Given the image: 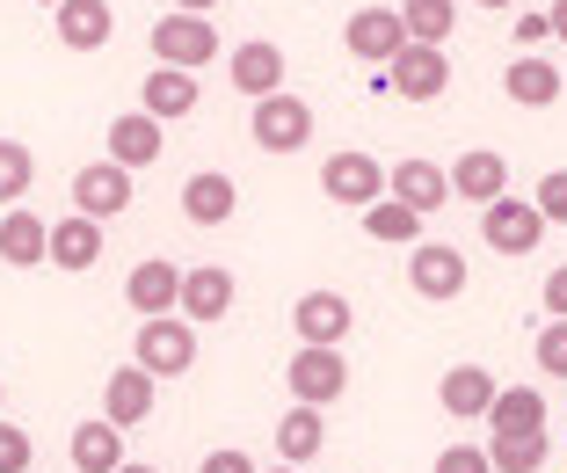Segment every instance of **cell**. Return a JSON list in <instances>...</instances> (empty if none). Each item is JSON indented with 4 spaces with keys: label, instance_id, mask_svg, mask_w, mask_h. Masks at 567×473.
Instances as JSON below:
<instances>
[{
    "label": "cell",
    "instance_id": "obj_5",
    "mask_svg": "<svg viewBox=\"0 0 567 473\" xmlns=\"http://www.w3.org/2000/svg\"><path fill=\"white\" fill-rule=\"evenodd\" d=\"M408 285H415V299H458V291L473 285V270H466V255L451 248V240H415L408 248Z\"/></svg>",
    "mask_w": 567,
    "mask_h": 473
},
{
    "label": "cell",
    "instance_id": "obj_15",
    "mask_svg": "<svg viewBox=\"0 0 567 473\" xmlns=\"http://www.w3.org/2000/svg\"><path fill=\"white\" fill-rule=\"evenodd\" d=\"M197 102H204V88H197V73H183V66H153L146 81H138V110H146L153 124H183Z\"/></svg>",
    "mask_w": 567,
    "mask_h": 473
},
{
    "label": "cell",
    "instance_id": "obj_46",
    "mask_svg": "<svg viewBox=\"0 0 567 473\" xmlns=\"http://www.w3.org/2000/svg\"><path fill=\"white\" fill-rule=\"evenodd\" d=\"M0 408H8V387H0Z\"/></svg>",
    "mask_w": 567,
    "mask_h": 473
},
{
    "label": "cell",
    "instance_id": "obj_10",
    "mask_svg": "<svg viewBox=\"0 0 567 473\" xmlns=\"http://www.w3.org/2000/svg\"><path fill=\"white\" fill-rule=\"evenodd\" d=\"M385 88H393L401 102H436L451 88V59L436 44H401L393 66H385Z\"/></svg>",
    "mask_w": 567,
    "mask_h": 473
},
{
    "label": "cell",
    "instance_id": "obj_28",
    "mask_svg": "<svg viewBox=\"0 0 567 473\" xmlns=\"http://www.w3.org/2000/svg\"><path fill=\"white\" fill-rule=\"evenodd\" d=\"M436 401H444V415H487L495 408V379H487V364H451L436 379Z\"/></svg>",
    "mask_w": 567,
    "mask_h": 473
},
{
    "label": "cell",
    "instance_id": "obj_19",
    "mask_svg": "<svg viewBox=\"0 0 567 473\" xmlns=\"http://www.w3.org/2000/svg\"><path fill=\"white\" fill-rule=\"evenodd\" d=\"M502 95L517 102V110H553V102H560V66L538 59V51H517V59L502 66Z\"/></svg>",
    "mask_w": 567,
    "mask_h": 473
},
{
    "label": "cell",
    "instance_id": "obj_12",
    "mask_svg": "<svg viewBox=\"0 0 567 473\" xmlns=\"http://www.w3.org/2000/svg\"><path fill=\"white\" fill-rule=\"evenodd\" d=\"M124 306H132L138 321H161V313H175V306H183V270H175V263H161V255L132 263V277H124Z\"/></svg>",
    "mask_w": 567,
    "mask_h": 473
},
{
    "label": "cell",
    "instance_id": "obj_26",
    "mask_svg": "<svg viewBox=\"0 0 567 473\" xmlns=\"http://www.w3.org/2000/svg\"><path fill=\"white\" fill-rule=\"evenodd\" d=\"M320 444H328V415L291 401V415H277V459H284V466H313Z\"/></svg>",
    "mask_w": 567,
    "mask_h": 473
},
{
    "label": "cell",
    "instance_id": "obj_25",
    "mask_svg": "<svg viewBox=\"0 0 567 473\" xmlns=\"http://www.w3.org/2000/svg\"><path fill=\"white\" fill-rule=\"evenodd\" d=\"M66 452H73V473H117L124 466V430L110 423V415H87Z\"/></svg>",
    "mask_w": 567,
    "mask_h": 473
},
{
    "label": "cell",
    "instance_id": "obj_2",
    "mask_svg": "<svg viewBox=\"0 0 567 473\" xmlns=\"http://www.w3.org/2000/svg\"><path fill=\"white\" fill-rule=\"evenodd\" d=\"M153 66H183V73H197V66H212L218 59V30H212V16H183V8H167L161 22H153Z\"/></svg>",
    "mask_w": 567,
    "mask_h": 473
},
{
    "label": "cell",
    "instance_id": "obj_42",
    "mask_svg": "<svg viewBox=\"0 0 567 473\" xmlns=\"http://www.w3.org/2000/svg\"><path fill=\"white\" fill-rule=\"evenodd\" d=\"M117 473H161V466H138V459H124V466Z\"/></svg>",
    "mask_w": 567,
    "mask_h": 473
},
{
    "label": "cell",
    "instance_id": "obj_3",
    "mask_svg": "<svg viewBox=\"0 0 567 473\" xmlns=\"http://www.w3.org/2000/svg\"><path fill=\"white\" fill-rule=\"evenodd\" d=\"M132 364H146L153 379H183L197 364V328L183 313H161V321H138L132 336Z\"/></svg>",
    "mask_w": 567,
    "mask_h": 473
},
{
    "label": "cell",
    "instance_id": "obj_29",
    "mask_svg": "<svg viewBox=\"0 0 567 473\" xmlns=\"http://www.w3.org/2000/svg\"><path fill=\"white\" fill-rule=\"evenodd\" d=\"M401 30H408V44L444 51V37L458 30V0H401Z\"/></svg>",
    "mask_w": 567,
    "mask_h": 473
},
{
    "label": "cell",
    "instance_id": "obj_11",
    "mask_svg": "<svg viewBox=\"0 0 567 473\" xmlns=\"http://www.w3.org/2000/svg\"><path fill=\"white\" fill-rule=\"evenodd\" d=\"M385 197L408 204V212H444L451 204V168H436V161H422V153H408L401 168H385Z\"/></svg>",
    "mask_w": 567,
    "mask_h": 473
},
{
    "label": "cell",
    "instance_id": "obj_45",
    "mask_svg": "<svg viewBox=\"0 0 567 473\" xmlns=\"http://www.w3.org/2000/svg\"><path fill=\"white\" fill-rule=\"evenodd\" d=\"M30 8H59V0H30Z\"/></svg>",
    "mask_w": 567,
    "mask_h": 473
},
{
    "label": "cell",
    "instance_id": "obj_21",
    "mask_svg": "<svg viewBox=\"0 0 567 473\" xmlns=\"http://www.w3.org/2000/svg\"><path fill=\"white\" fill-rule=\"evenodd\" d=\"M226 306H234V270H218V263H204V270H183V313L189 328L204 321H226Z\"/></svg>",
    "mask_w": 567,
    "mask_h": 473
},
{
    "label": "cell",
    "instance_id": "obj_38",
    "mask_svg": "<svg viewBox=\"0 0 567 473\" xmlns=\"http://www.w3.org/2000/svg\"><path fill=\"white\" fill-rule=\"evenodd\" d=\"M197 473H262V466H255L248 452H234V444H226V452H204V466H197Z\"/></svg>",
    "mask_w": 567,
    "mask_h": 473
},
{
    "label": "cell",
    "instance_id": "obj_43",
    "mask_svg": "<svg viewBox=\"0 0 567 473\" xmlns=\"http://www.w3.org/2000/svg\"><path fill=\"white\" fill-rule=\"evenodd\" d=\"M473 8H517V0H473Z\"/></svg>",
    "mask_w": 567,
    "mask_h": 473
},
{
    "label": "cell",
    "instance_id": "obj_44",
    "mask_svg": "<svg viewBox=\"0 0 567 473\" xmlns=\"http://www.w3.org/2000/svg\"><path fill=\"white\" fill-rule=\"evenodd\" d=\"M269 473H299V466H284V459H277V466H269Z\"/></svg>",
    "mask_w": 567,
    "mask_h": 473
},
{
    "label": "cell",
    "instance_id": "obj_31",
    "mask_svg": "<svg viewBox=\"0 0 567 473\" xmlns=\"http://www.w3.org/2000/svg\"><path fill=\"white\" fill-rule=\"evenodd\" d=\"M30 183H37L30 146H22V138H0V212H16V204L30 197Z\"/></svg>",
    "mask_w": 567,
    "mask_h": 473
},
{
    "label": "cell",
    "instance_id": "obj_32",
    "mask_svg": "<svg viewBox=\"0 0 567 473\" xmlns=\"http://www.w3.org/2000/svg\"><path fill=\"white\" fill-rule=\"evenodd\" d=\"M364 234H371V240H422V212H408V204L379 197V204L364 212Z\"/></svg>",
    "mask_w": 567,
    "mask_h": 473
},
{
    "label": "cell",
    "instance_id": "obj_27",
    "mask_svg": "<svg viewBox=\"0 0 567 473\" xmlns=\"http://www.w3.org/2000/svg\"><path fill=\"white\" fill-rule=\"evenodd\" d=\"M487 423H495V438H532V430H546V393L538 387H495Z\"/></svg>",
    "mask_w": 567,
    "mask_h": 473
},
{
    "label": "cell",
    "instance_id": "obj_13",
    "mask_svg": "<svg viewBox=\"0 0 567 473\" xmlns=\"http://www.w3.org/2000/svg\"><path fill=\"white\" fill-rule=\"evenodd\" d=\"M342 44H350V59H364V66H393V51L408 44L401 8H357V16L342 22Z\"/></svg>",
    "mask_w": 567,
    "mask_h": 473
},
{
    "label": "cell",
    "instance_id": "obj_7",
    "mask_svg": "<svg viewBox=\"0 0 567 473\" xmlns=\"http://www.w3.org/2000/svg\"><path fill=\"white\" fill-rule=\"evenodd\" d=\"M132 168H117V161H87L81 175H73V212H81V219H124V212H132Z\"/></svg>",
    "mask_w": 567,
    "mask_h": 473
},
{
    "label": "cell",
    "instance_id": "obj_37",
    "mask_svg": "<svg viewBox=\"0 0 567 473\" xmlns=\"http://www.w3.org/2000/svg\"><path fill=\"white\" fill-rule=\"evenodd\" d=\"M538 306H546V321H567V263H560V270H546V291H538Z\"/></svg>",
    "mask_w": 567,
    "mask_h": 473
},
{
    "label": "cell",
    "instance_id": "obj_30",
    "mask_svg": "<svg viewBox=\"0 0 567 473\" xmlns=\"http://www.w3.org/2000/svg\"><path fill=\"white\" fill-rule=\"evenodd\" d=\"M546 459H553V438H546V430H532V438H495V444H487V466H495V473H538Z\"/></svg>",
    "mask_w": 567,
    "mask_h": 473
},
{
    "label": "cell",
    "instance_id": "obj_16",
    "mask_svg": "<svg viewBox=\"0 0 567 473\" xmlns=\"http://www.w3.org/2000/svg\"><path fill=\"white\" fill-rule=\"evenodd\" d=\"M51 30H59L66 51H102L117 37V8H110V0H59V8H51Z\"/></svg>",
    "mask_w": 567,
    "mask_h": 473
},
{
    "label": "cell",
    "instance_id": "obj_1",
    "mask_svg": "<svg viewBox=\"0 0 567 473\" xmlns=\"http://www.w3.org/2000/svg\"><path fill=\"white\" fill-rule=\"evenodd\" d=\"M248 138L262 153H306L313 146V102L291 95V88H284V95H262L248 110Z\"/></svg>",
    "mask_w": 567,
    "mask_h": 473
},
{
    "label": "cell",
    "instance_id": "obj_6",
    "mask_svg": "<svg viewBox=\"0 0 567 473\" xmlns=\"http://www.w3.org/2000/svg\"><path fill=\"white\" fill-rule=\"evenodd\" d=\"M320 189H328L342 212H371V204L385 197V168L371 161V153H357V146L328 153V161H320Z\"/></svg>",
    "mask_w": 567,
    "mask_h": 473
},
{
    "label": "cell",
    "instance_id": "obj_39",
    "mask_svg": "<svg viewBox=\"0 0 567 473\" xmlns=\"http://www.w3.org/2000/svg\"><path fill=\"white\" fill-rule=\"evenodd\" d=\"M546 37H553V22H546V16H517V44H524V51L546 44Z\"/></svg>",
    "mask_w": 567,
    "mask_h": 473
},
{
    "label": "cell",
    "instance_id": "obj_4",
    "mask_svg": "<svg viewBox=\"0 0 567 473\" xmlns=\"http://www.w3.org/2000/svg\"><path fill=\"white\" fill-rule=\"evenodd\" d=\"M284 393H291L299 408L342 401V393H350V357L342 350H306L299 342V357H284Z\"/></svg>",
    "mask_w": 567,
    "mask_h": 473
},
{
    "label": "cell",
    "instance_id": "obj_17",
    "mask_svg": "<svg viewBox=\"0 0 567 473\" xmlns=\"http://www.w3.org/2000/svg\"><path fill=\"white\" fill-rule=\"evenodd\" d=\"M153 393H161V379H153L146 364H117L110 387H102V415H110L117 430H138L153 415Z\"/></svg>",
    "mask_w": 567,
    "mask_h": 473
},
{
    "label": "cell",
    "instance_id": "obj_40",
    "mask_svg": "<svg viewBox=\"0 0 567 473\" xmlns=\"http://www.w3.org/2000/svg\"><path fill=\"white\" fill-rule=\"evenodd\" d=\"M183 16H212V8H226V0H175Z\"/></svg>",
    "mask_w": 567,
    "mask_h": 473
},
{
    "label": "cell",
    "instance_id": "obj_20",
    "mask_svg": "<svg viewBox=\"0 0 567 473\" xmlns=\"http://www.w3.org/2000/svg\"><path fill=\"white\" fill-rule=\"evenodd\" d=\"M167 153V124H153L146 110H132V117H110V161H117V168H153V161H161Z\"/></svg>",
    "mask_w": 567,
    "mask_h": 473
},
{
    "label": "cell",
    "instance_id": "obj_41",
    "mask_svg": "<svg viewBox=\"0 0 567 473\" xmlns=\"http://www.w3.org/2000/svg\"><path fill=\"white\" fill-rule=\"evenodd\" d=\"M546 22H553V37H560V44H567V0H560V8H553Z\"/></svg>",
    "mask_w": 567,
    "mask_h": 473
},
{
    "label": "cell",
    "instance_id": "obj_35",
    "mask_svg": "<svg viewBox=\"0 0 567 473\" xmlns=\"http://www.w3.org/2000/svg\"><path fill=\"white\" fill-rule=\"evenodd\" d=\"M30 452H37L30 430H16L8 415H0V473H30Z\"/></svg>",
    "mask_w": 567,
    "mask_h": 473
},
{
    "label": "cell",
    "instance_id": "obj_8",
    "mask_svg": "<svg viewBox=\"0 0 567 473\" xmlns=\"http://www.w3.org/2000/svg\"><path fill=\"white\" fill-rule=\"evenodd\" d=\"M357 328V306L342 299V291H306L299 306H291V336L306 342V350H342Z\"/></svg>",
    "mask_w": 567,
    "mask_h": 473
},
{
    "label": "cell",
    "instance_id": "obj_14",
    "mask_svg": "<svg viewBox=\"0 0 567 473\" xmlns=\"http://www.w3.org/2000/svg\"><path fill=\"white\" fill-rule=\"evenodd\" d=\"M226 81H234L248 102L284 95V51L269 44V37H248V44H234V51H226Z\"/></svg>",
    "mask_w": 567,
    "mask_h": 473
},
{
    "label": "cell",
    "instance_id": "obj_33",
    "mask_svg": "<svg viewBox=\"0 0 567 473\" xmlns=\"http://www.w3.org/2000/svg\"><path fill=\"white\" fill-rule=\"evenodd\" d=\"M532 204H538V219H546V226H567V168H553V175H538V189H532Z\"/></svg>",
    "mask_w": 567,
    "mask_h": 473
},
{
    "label": "cell",
    "instance_id": "obj_24",
    "mask_svg": "<svg viewBox=\"0 0 567 473\" xmlns=\"http://www.w3.org/2000/svg\"><path fill=\"white\" fill-rule=\"evenodd\" d=\"M102 263V219H81V212H73V219H51V270H95Z\"/></svg>",
    "mask_w": 567,
    "mask_h": 473
},
{
    "label": "cell",
    "instance_id": "obj_18",
    "mask_svg": "<svg viewBox=\"0 0 567 473\" xmlns=\"http://www.w3.org/2000/svg\"><path fill=\"white\" fill-rule=\"evenodd\" d=\"M451 197H466V204H495V197H509V161H502L495 146H473V153H458V168H451Z\"/></svg>",
    "mask_w": 567,
    "mask_h": 473
},
{
    "label": "cell",
    "instance_id": "obj_34",
    "mask_svg": "<svg viewBox=\"0 0 567 473\" xmlns=\"http://www.w3.org/2000/svg\"><path fill=\"white\" fill-rule=\"evenodd\" d=\"M538 372H546V379H567V321H546V328H538Z\"/></svg>",
    "mask_w": 567,
    "mask_h": 473
},
{
    "label": "cell",
    "instance_id": "obj_22",
    "mask_svg": "<svg viewBox=\"0 0 567 473\" xmlns=\"http://www.w3.org/2000/svg\"><path fill=\"white\" fill-rule=\"evenodd\" d=\"M234 212H240V183H234V175L204 168V175H189V183H183V219L189 226H226Z\"/></svg>",
    "mask_w": 567,
    "mask_h": 473
},
{
    "label": "cell",
    "instance_id": "obj_36",
    "mask_svg": "<svg viewBox=\"0 0 567 473\" xmlns=\"http://www.w3.org/2000/svg\"><path fill=\"white\" fill-rule=\"evenodd\" d=\"M436 473H495V466H487V444H444Z\"/></svg>",
    "mask_w": 567,
    "mask_h": 473
},
{
    "label": "cell",
    "instance_id": "obj_23",
    "mask_svg": "<svg viewBox=\"0 0 567 473\" xmlns=\"http://www.w3.org/2000/svg\"><path fill=\"white\" fill-rule=\"evenodd\" d=\"M0 263L8 270H37V263H51V226L37 219V212H0Z\"/></svg>",
    "mask_w": 567,
    "mask_h": 473
},
{
    "label": "cell",
    "instance_id": "obj_9",
    "mask_svg": "<svg viewBox=\"0 0 567 473\" xmlns=\"http://www.w3.org/2000/svg\"><path fill=\"white\" fill-rule=\"evenodd\" d=\"M481 240L495 255H532L538 240H546V219H538V204L532 197H495L481 212Z\"/></svg>",
    "mask_w": 567,
    "mask_h": 473
}]
</instances>
